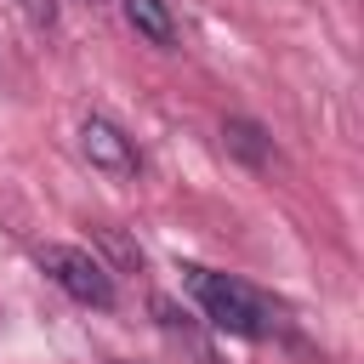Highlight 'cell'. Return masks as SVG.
Returning <instances> with one entry per match:
<instances>
[{"instance_id":"cell-9","label":"cell","mask_w":364,"mask_h":364,"mask_svg":"<svg viewBox=\"0 0 364 364\" xmlns=\"http://www.w3.org/2000/svg\"><path fill=\"white\" fill-rule=\"evenodd\" d=\"M108 364H125V358H108Z\"/></svg>"},{"instance_id":"cell-5","label":"cell","mask_w":364,"mask_h":364,"mask_svg":"<svg viewBox=\"0 0 364 364\" xmlns=\"http://www.w3.org/2000/svg\"><path fill=\"white\" fill-rule=\"evenodd\" d=\"M222 148H228L239 165H250V171H267V165H273V136H267L256 119H245V114H228V119H222Z\"/></svg>"},{"instance_id":"cell-8","label":"cell","mask_w":364,"mask_h":364,"mask_svg":"<svg viewBox=\"0 0 364 364\" xmlns=\"http://www.w3.org/2000/svg\"><path fill=\"white\" fill-rule=\"evenodd\" d=\"M17 11H23L34 28H51V23H57V0H17Z\"/></svg>"},{"instance_id":"cell-2","label":"cell","mask_w":364,"mask_h":364,"mask_svg":"<svg viewBox=\"0 0 364 364\" xmlns=\"http://www.w3.org/2000/svg\"><path fill=\"white\" fill-rule=\"evenodd\" d=\"M40 273H46L63 296H74L80 307H97V313L114 307V273H108L91 250H74V245H40Z\"/></svg>"},{"instance_id":"cell-6","label":"cell","mask_w":364,"mask_h":364,"mask_svg":"<svg viewBox=\"0 0 364 364\" xmlns=\"http://www.w3.org/2000/svg\"><path fill=\"white\" fill-rule=\"evenodd\" d=\"M119 11H125V23H131V28H136L148 46H159V51H171V46L182 40L171 0H119Z\"/></svg>"},{"instance_id":"cell-4","label":"cell","mask_w":364,"mask_h":364,"mask_svg":"<svg viewBox=\"0 0 364 364\" xmlns=\"http://www.w3.org/2000/svg\"><path fill=\"white\" fill-rule=\"evenodd\" d=\"M148 313L159 318V330H165V336H171V341H176V347H182L193 364H222V353H216V347L199 336V324H193V318H188V313L171 301V296H154V301H148Z\"/></svg>"},{"instance_id":"cell-1","label":"cell","mask_w":364,"mask_h":364,"mask_svg":"<svg viewBox=\"0 0 364 364\" xmlns=\"http://www.w3.org/2000/svg\"><path fill=\"white\" fill-rule=\"evenodd\" d=\"M193 301L205 307V324L228 330V336H245V341H267L284 330V307L267 301L262 290H250L245 279L233 273H216V267H182Z\"/></svg>"},{"instance_id":"cell-3","label":"cell","mask_w":364,"mask_h":364,"mask_svg":"<svg viewBox=\"0 0 364 364\" xmlns=\"http://www.w3.org/2000/svg\"><path fill=\"white\" fill-rule=\"evenodd\" d=\"M80 154H85L97 171H108V176H136V171H142L136 142H131V136H125L114 119H102V114L80 119Z\"/></svg>"},{"instance_id":"cell-7","label":"cell","mask_w":364,"mask_h":364,"mask_svg":"<svg viewBox=\"0 0 364 364\" xmlns=\"http://www.w3.org/2000/svg\"><path fill=\"white\" fill-rule=\"evenodd\" d=\"M97 245H102V250H108V256H114L125 273H142V250H136V245H131L119 228H97Z\"/></svg>"}]
</instances>
